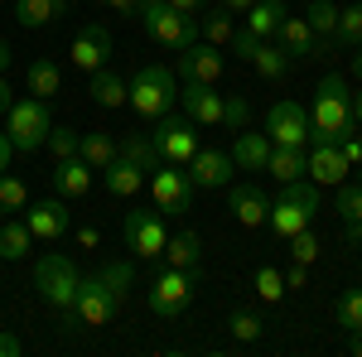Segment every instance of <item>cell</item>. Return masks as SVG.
<instances>
[{"label":"cell","mask_w":362,"mask_h":357,"mask_svg":"<svg viewBox=\"0 0 362 357\" xmlns=\"http://www.w3.org/2000/svg\"><path fill=\"white\" fill-rule=\"evenodd\" d=\"M348 131H353V92H348V78L329 73L309 102V145H338Z\"/></svg>","instance_id":"cell-1"},{"label":"cell","mask_w":362,"mask_h":357,"mask_svg":"<svg viewBox=\"0 0 362 357\" xmlns=\"http://www.w3.org/2000/svg\"><path fill=\"white\" fill-rule=\"evenodd\" d=\"M319 208H324V189L314 184V179H290L285 189H280V198L271 203V213H266V227H271V237H280V242H290L295 232H305L309 222L319 218Z\"/></svg>","instance_id":"cell-2"},{"label":"cell","mask_w":362,"mask_h":357,"mask_svg":"<svg viewBox=\"0 0 362 357\" xmlns=\"http://www.w3.org/2000/svg\"><path fill=\"white\" fill-rule=\"evenodd\" d=\"M179 102V78H174V68L165 63H145L136 78H131V107H136L140 121H160L169 116Z\"/></svg>","instance_id":"cell-3"},{"label":"cell","mask_w":362,"mask_h":357,"mask_svg":"<svg viewBox=\"0 0 362 357\" xmlns=\"http://www.w3.org/2000/svg\"><path fill=\"white\" fill-rule=\"evenodd\" d=\"M5 131H10V140H15L20 155H39L44 140H49V131H54L49 102H44V97H15V102L5 107Z\"/></svg>","instance_id":"cell-4"},{"label":"cell","mask_w":362,"mask_h":357,"mask_svg":"<svg viewBox=\"0 0 362 357\" xmlns=\"http://www.w3.org/2000/svg\"><path fill=\"white\" fill-rule=\"evenodd\" d=\"M34 285H39L44 304H54L63 319L73 314V300H78V266H73L63 251L39 256V266H34Z\"/></svg>","instance_id":"cell-5"},{"label":"cell","mask_w":362,"mask_h":357,"mask_svg":"<svg viewBox=\"0 0 362 357\" xmlns=\"http://www.w3.org/2000/svg\"><path fill=\"white\" fill-rule=\"evenodd\" d=\"M121 237H126V247H131L136 261H155V256H165L169 227L160 218V208H131L126 222H121Z\"/></svg>","instance_id":"cell-6"},{"label":"cell","mask_w":362,"mask_h":357,"mask_svg":"<svg viewBox=\"0 0 362 357\" xmlns=\"http://www.w3.org/2000/svg\"><path fill=\"white\" fill-rule=\"evenodd\" d=\"M194 285H198V275H189V271H174V266L155 271V280H150V309L160 319H169V324L184 319L189 304H194Z\"/></svg>","instance_id":"cell-7"},{"label":"cell","mask_w":362,"mask_h":357,"mask_svg":"<svg viewBox=\"0 0 362 357\" xmlns=\"http://www.w3.org/2000/svg\"><path fill=\"white\" fill-rule=\"evenodd\" d=\"M121 304L112 300V290L102 285V275H78V300H73V314L63 319V324H83V329H107L112 324V314Z\"/></svg>","instance_id":"cell-8"},{"label":"cell","mask_w":362,"mask_h":357,"mask_svg":"<svg viewBox=\"0 0 362 357\" xmlns=\"http://www.w3.org/2000/svg\"><path fill=\"white\" fill-rule=\"evenodd\" d=\"M140 25H145V34L160 44V49H189L198 39V15H179L174 5H155V10H145L140 15Z\"/></svg>","instance_id":"cell-9"},{"label":"cell","mask_w":362,"mask_h":357,"mask_svg":"<svg viewBox=\"0 0 362 357\" xmlns=\"http://www.w3.org/2000/svg\"><path fill=\"white\" fill-rule=\"evenodd\" d=\"M155 150H160V160L165 165H179V169H189V160L198 155V131H194V121L189 116H160L155 121Z\"/></svg>","instance_id":"cell-10"},{"label":"cell","mask_w":362,"mask_h":357,"mask_svg":"<svg viewBox=\"0 0 362 357\" xmlns=\"http://www.w3.org/2000/svg\"><path fill=\"white\" fill-rule=\"evenodd\" d=\"M227 73V58L218 44H208V39H194L189 49H179V58H174V78L179 83H208L218 87Z\"/></svg>","instance_id":"cell-11"},{"label":"cell","mask_w":362,"mask_h":357,"mask_svg":"<svg viewBox=\"0 0 362 357\" xmlns=\"http://www.w3.org/2000/svg\"><path fill=\"white\" fill-rule=\"evenodd\" d=\"M150 189H155V208L169 213V218H179V213L194 208V179H189V169H179V165L150 169Z\"/></svg>","instance_id":"cell-12"},{"label":"cell","mask_w":362,"mask_h":357,"mask_svg":"<svg viewBox=\"0 0 362 357\" xmlns=\"http://www.w3.org/2000/svg\"><path fill=\"white\" fill-rule=\"evenodd\" d=\"M266 136H271V145L309 150V111L300 102H276L266 111Z\"/></svg>","instance_id":"cell-13"},{"label":"cell","mask_w":362,"mask_h":357,"mask_svg":"<svg viewBox=\"0 0 362 357\" xmlns=\"http://www.w3.org/2000/svg\"><path fill=\"white\" fill-rule=\"evenodd\" d=\"M25 227L34 242H58L73 232V218H68V198H39V203H25Z\"/></svg>","instance_id":"cell-14"},{"label":"cell","mask_w":362,"mask_h":357,"mask_svg":"<svg viewBox=\"0 0 362 357\" xmlns=\"http://www.w3.org/2000/svg\"><path fill=\"white\" fill-rule=\"evenodd\" d=\"M145 179H150L145 160H136V155H131L126 145L116 150L112 165L102 169V184H107V193H112V198H121V203H126V198H136V193L145 189Z\"/></svg>","instance_id":"cell-15"},{"label":"cell","mask_w":362,"mask_h":357,"mask_svg":"<svg viewBox=\"0 0 362 357\" xmlns=\"http://www.w3.org/2000/svg\"><path fill=\"white\" fill-rule=\"evenodd\" d=\"M68 58H73L78 73H97V68H107V63H112V34H107V25H83L78 34H73Z\"/></svg>","instance_id":"cell-16"},{"label":"cell","mask_w":362,"mask_h":357,"mask_svg":"<svg viewBox=\"0 0 362 357\" xmlns=\"http://www.w3.org/2000/svg\"><path fill=\"white\" fill-rule=\"evenodd\" d=\"M223 92L208 83H179V107H184V116L194 121V126H223Z\"/></svg>","instance_id":"cell-17"},{"label":"cell","mask_w":362,"mask_h":357,"mask_svg":"<svg viewBox=\"0 0 362 357\" xmlns=\"http://www.w3.org/2000/svg\"><path fill=\"white\" fill-rule=\"evenodd\" d=\"M305 174L319 184V189H338L348 179V160L338 145H309L305 150Z\"/></svg>","instance_id":"cell-18"},{"label":"cell","mask_w":362,"mask_h":357,"mask_svg":"<svg viewBox=\"0 0 362 357\" xmlns=\"http://www.w3.org/2000/svg\"><path fill=\"white\" fill-rule=\"evenodd\" d=\"M232 155L227 150H198L194 160H189V179H194V189H227L232 184Z\"/></svg>","instance_id":"cell-19"},{"label":"cell","mask_w":362,"mask_h":357,"mask_svg":"<svg viewBox=\"0 0 362 357\" xmlns=\"http://www.w3.org/2000/svg\"><path fill=\"white\" fill-rule=\"evenodd\" d=\"M276 44L295 58V63H300V58H324V49H319V39H314V29H309L305 15H285L280 29H276Z\"/></svg>","instance_id":"cell-20"},{"label":"cell","mask_w":362,"mask_h":357,"mask_svg":"<svg viewBox=\"0 0 362 357\" xmlns=\"http://www.w3.org/2000/svg\"><path fill=\"white\" fill-rule=\"evenodd\" d=\"M92 174H97V169L87 165L83 155L54 160V193L58 198H87V193H92Z\"/></svg>","instance_id":"cell-21"},{"label":"cell","mask_w":362,"mask_h":357,"mask_svg":"<svg viewBox=\"0 0 362 357\" xmlns=\"http://www.w3.org/2000/svg\"><path fill=\"white\" fill-rule=\"evenodd\" d=\"M63 15H73V0H15V25L20 29H49Z\"/></svg>","instance_id":"cell-22"},{"label":"cell","mask_w":362,"mask_h":357,"mask_svg":"<svg viewBox=\"0 0 362 357\" xmlns=\"http://www.w3.org/2000/svg\"><path fill=\"white\" fill-rule=\"evenodd\" d=\"M227 155H232V165H237V169H256V174H261L266 160H271V136L242 126V136L232 140V150H227Z\"/></svg>","instance_id":"cell-23"},{"label":"cell","mask_w":362,"mask_h":357,"mask_svg":"<svg viewBox=\"0 0 362 357\" xmlns=\"http://www.w3.org/2000/svg\"><path fill=\"white\" fill-rule=\"evenodd\" d=\"M87 97H92V102H97V107H126V102H131V83H126V78H121V73H116L112 63H107V68H97V73H92V87H87Z\"/></svg>","instance_id":"cell-24"},{"label":"cell","mask_w":362,"mask_h":357,"mask_svg":"<svg viewBox=\"0 0 362 357\" xmlns=\"http://www.w3.org/2000/svg\"><path fill=\"white\" fill-rule=\"evenodd\" d=\"M266 213H271V198L256 184H237L232 189V218L242 222V227H266Z\"/></svg>","instance_id":"cell-25"},{"label":"cell","mask_w":362,"mask_h":357,"mask_svg":"<svg viewBox=\"0 0 362 357\" xmlns=\"http://www.w3.org/2000/svg\"><path fill=\"white\" fill-rule=\"evenodd\" d=\"M305 20L309 29H314V39H319V49H324V58H334V29H338V5L334 0H309V10H305Z\"/></svg>","instance_id":"cell-26"},{"label":"cell","mask_w":362,"mask_h":357,"mask_svg":"<svg viewBox=\"0 0 362 357\" xmlns=\"http://www.w3.org/2000/svg\"><path fill=\"white\" fill-rule=\"evenodd\" d=\"M165 266L198 275V266H203V242H198V232H179V237H169V242H165Z\"/></svg>","instance_id":"cell-27"},{"label":"cell","mask_w":362,"mask_h":357,"mask_svg":"<svg viewBox=\"0 0 362 357\" xmlns=\"http://www.w3.org/2000/svg\"><path fill=\"white\" fill-rule=\"evenodd\" d=\"M25 87H29V97H58L63 92V68H58L54 58H34L29 63V73H25Z\"/></svg>","instance_id":"cell-28"},{"label":"cell","mask_w":362,"mask_h":357,"mask_svg":"<svg viewBox=\"0 0 362 357\" xmlns=\"http://www.w3.org/2000/svg\"><path fill=\"white\" fill-rule=\"evenodd\" d=\"M285 15H290V10H285V0H256L247 15H242V25H247L256 39H271V34L280 29V20H285Z\"/></svg>","instance_id":"cell-29"},{"label":"cell","mask_w":362,"mask_h":357,"mask_svg":"<svg viewBox=\"0 0 362 357\" xmlns=\"http://www.w3.org/2000/svg\"><path fill=\"white\" fill-rule=\"evenodd\" d=\"M29 247H34V237H29L25 218H0V261H25Z\"/></svg>","instance_id":"cell-30"},{"label":"cell","mask_w":362,"mask_h":357,"mask_svg":"<svg viewBox=\"0 0 362 357\" xmlns=\"http://www.w3.org/2000/svg\"><path fill=\"white\" fill-rule=\"evenodd\" d=\"M251 68H256L261 78H271V83H280V78H285V73L295 68V58L285 54L280 44H271V39H261V44H256V54H251Z\"/></svg>","instance_id":"cell-31"},{"label":"cell","mask_w":362,"mask_h":357,"mask_svg":"<svg viewBox=\"0 0 362 357\" xmlns=\"http://www.w3.org/2000/svg\"><path fill=\"white\" fill-rule=\"evenodd\" d=\"M116 150H121V145H116L107 131H83V140H78V155H83L92 169H107L116 160Z\"/></svg>","instance_id":"cell-32"},{"label":"cell","mask_w":362,"mask_h":357,"mask_svg":"<svg viewBox=\"0 0 362 357\" xmlns=\"http://www.w3.org/2000/svg\"><path fill=\"white\" fill-rule=\"evenodd\" d=\"M266 169H271V179H280V184H290V179H305V150L271 145V160H266Z\"/></svg>","instance_id":"cell-33"},{"label":"cell","mask_w":362,"mask_h":357,"mask_svg":"<svg viewBox=\"0 0 362 357\" xmlns=\"http://www.w3.org/2000/svg\"><path fill=\"white\" fill-rule=\"evenodd\" d=\"M232 34H237V25H232V15H227V10H198V39H208V44L227 49V44H232Z\"/></svg>","instance_id":"cell-34"},{"label":"cell","mask_w":362,"mask_h":357,"mask_svg":"<svg viewBox=\"0 0 362 357\" xmlns=\"http://www.w3.org/2000/svg\"><path fill=\"white\" fill-rule=\"evenodd\" d=\"M358 44H362V0L338 10V29H334V49L338 54H343V49H358Z\"/></svg>","instance_id":"cell-35"},{"label":"cell","mask_w":362,"mask_h":357,"mask_svg":"<svg viewBox=\"0 0 362 357\" xmlns=\"http://www.w3.org/2000/svg\"><path fill=\"white\" fill-rule=\"evenodd\" d=\"M102 285L112 290L116 304H126V295H131V285H136V261H112V266H102Z\"/></svg>","instance_id":"cell-36"},{"label":"cell","mask_w":362,"mask_h":357,"mask_svg":"<svg viewBox=\"0 0 362 357\" xmlns=\"http://www.w3.org/2000/svg\"><path fill=\"white\" fill-rule=\"evenodd\" d=\"M334 319L343 324V333H362V285H348L334 304Z\"/></svg>","instance_id":"cell-37"},{"label":"cell","mask_w":362,"mask_h":357,"mask_svg":"<svg viewBox=\"0 0 362 357\" xmlns=\"http://www.w3.org/2000/svg\"><path fill=\"white\" fill-rule=\"evenodd\" d=\"M251 290H256V300H261V304H280V300H285V275H280L276 266H256Z\"/></svg>","instance_id":"cell-38"},{"label":"cell","mask_w":362,"mask_h":357,"mask_svg":"<svg viewBox=\"0 0 362 357\" xmlns=\"http://www.w3.org/2000/svg\"><path fill=\"white\" fill-rule=\"evenodd\" d=\"M334 208H338V218H343V227L362 218V174H358V179H343V184H338Z\"/></svg>","instance_id":"cell-39"},{"label":"cell","mask_w":362,"mask_h":357,"mask_svg":"<svg viewBox=\"0 0 362 357\" xmlns=\"http://www.w3.org/2000/svg\"><path fill=\"white\" fill-rule=\"evenodd\" d=\"M25 203H29L25 179H15V174H5V169H0V218H10V213H25Z\"/></svg>","instance_id":"cell-40"},{"label":"cell","mask_w":362,"mask_h":357,"mask_svg":"<svg viewBox=\"0 0 362 357\" xmlns=\"http://www.w3.org/2000/svg\"><path fill=\"white\" fill-rule=\"evenodd\" d=\"M78 140H83V131H73V126H54L49 140H44V150H49L54 160H68V155H78Z\"/></svg>","instance_id":"cell-41"},{"label":"cell","mask_w":362,"mask_h":357,"mask_svg":"<svg viewBox=\"0 0 362 357\" xmlns=\"http://www.w3.org/2000/svg\"><path fill=\"white\" fill-rule=\"evenodd\" d=\"M227 333H232V343H256V338L266 333V324H261L256 314H247V309H237V314L227 319Z\"/></svg>","instance_id":"cell-42"},{"label":"cell","mask_w":362,"mask_h":357,"mask_svg":"<svg viewBox=\"0 0 362 357\" xmlns=\"http://www.w3.org/2000/svg\"><path fill=\"white\" fill-rule=\"evenodd\" d=\"M290 261H300V266H314V261H319V242H314V232H295V237H290Z\"/></svg>","instance_id":"cell-43"},{"label":"cell","mask_w":362,"mask_h":357,"mask_svg":"<svg viewBox=\"0 0 362 357\" xmlns=\"http://www.w3.org/2000/svg\"><path fill=\"white\" fill-rule=\"evenodd\" d=\"M247 121H251V107H247V97H242V92H232V97L223 102V126H232V131H242Z\"/></svg>","instance_id":"cell-44"},{"label":"cell","mask_w":362,"mask_h":357,"mask_svg":"<svg viewBox=\"0 0 362 357\" xmlns=\"http://www.w3.org/2000/svg\"><path fill=\"white\" fill-rule=\"evenodd\" d=\"M256 44H261V39H256V34H251V29L242 25L237 34H232V44H227V49H232V58H242V63H251V54H256Z\"/></svg>","instance_id":"cell-45"},{"label":"cell","mask_w":362,"mask_h":357,"mask_svg":"<svg viewBox=\"0 0 362 357\" xmlns=\"http://www.w3.org/2000/svg\"><path fill=\"white\" fill-rule=\"evenodd\" d=\"M338 150H343L348 169H358V165H362V131H348V136L338 140Z\"/></svg>","instance_id":"cell-46"},{"label":"cell","mask_w":362,"mask_h":357,"mask_svg":"<svg viewBox=\"0 0 362 357\" xmlns=\"http://www.w3.org/2000/svg\"><path fill=\"white\" fill-rule=\"evenodd\" d=\"M285 275V295H295V290H309V266H300V261H290V271Z\"/></svg>","instance_id":"cell-47"},{"label":"cell","mask_w":362,"mask_h":357,"mask_svg":"<svg viewBox=\"0 0 362 357\" xmlns=\"http://www.w3.org/2000/svg\"><path fill=\"white\" fill-rule=\"evenodd\" d=\"M73 242H78V251H97V247H102V232H97V227H78Z\"/></svg>","instance_id":"cell-48"},{"label":"cell","mask_w":362,"mask_h":357,"mask_svg":"<svg viewBox=\"0 0 362 357\" xmlns=\"http://www.w3.org/2000/svg\"><path fill=\"white\" fill-rule=\"evenodd\" d=\"M107 10H112L116 20H136V0H102Z\"/></svg>","instance_id":"cell-49"},{"label":"cell","mask_w":362,"mask_h":357,"mask_svg":"<svg viewBox=\"0 0 362 357\" xmlns=\"http://www.w3.org/2000/svg\"><path fill=\"white\" fill-rule=\"evenodd\" d=\"M20 353H25V343L15 333H0V357H20Z\"/></svg>","instance_id":"cell-50"},{"label":"cell","mask_w":362,"mask_h":357,"mask_svg":"<svg viewBox=\"0 0 362 357\" xmlns=\"http://www.w3.org/2000/svg\"><path fill=\"white\" fill-rule=\"evenodd\" d=\"M10 155H15V140L10 131H0V169H10Z\"/></svg>","instance_id":"cell-51"},{"label":"cell","mask_w":362,"mask_h":357,"mask_svg":"<svg viewBox=\"0 0 362 357\" xmlns=\"http://www.w3.org/2000/svg\"><path fill=\"white\" fill-rule=\"evenodd\" d=\"M165 5H174L179 15H198V10H203V0H165Z\"/></svg>","instance_id":"cell-52"},{"label":"cell","mask_w":362,"mask_h":357,"mask_svg":"<svg viewBox=\"0 0 362 357\" xmlns=\"http://www.w3.org/2000/svg\"><path fill=\"white\" fill-rule=\"evenodd\" d=\"M251 5H256V0H223V10H227V15H247Z\"/></svg>","instance_id":"cell-53"},{"label":"cell","mask_w":362,"mask_h":357,"mask_svg":"<svg viewBox=\"0 0 362 357\" xmlns=\"http://www.w3.org/2000/svg\"><path fill=\"white\" fill-rule=\"evenodd\" d=\"M343 232H348V242H353V247H362V218H358V222H348Z\"/></svg>","instance_id":"cell-54"},{"label":"cell","mask_w":362,"mask_h":357,"mask_svg":"<svg viewBox=\"0 0 362 357\" xmlns=\"http://www.w3.org/2000/svg\"><path fill=\"white\" fill-rule=\"evenodd\" d=\"M10 102H15V92H10V83H5V73H0V111L10 107Z\"/></svg>","instance_id":"cell-55"},{"label":"cell","mask_w":362,"mask_h":357,"mask_svg":"<svg viewBox=\"0 0 362 357\" xmlns=\"http://www.w3.org/2000/svg\"><path fill=\"white\" fill-rule=\"evenodd\" d=\"M353 126H362V87L353 92Z\"/></svg>","instance_id":"cell-56"},{"label":"cell","mask_w":362,"mask_h":357,"mask_svg":"<svg viewBox=\"0 0 362 357\" xmlns=\"http://www.w3.org/2000/svg\"><path fill=\"white\" fill-rule=\"evenodd\" d=\"M10 58H15V49H10V44H5V39H0V73H5V68H10Z\"/></svg>","instance_id":"cell-57"},{"label":"cell","mask_w":362,"mask_h":357,"mask_svg":"<svg viewBox=\"0 0 362 357\" xmlns=\"http://www.w3.org/2000/svg\"><path fill=\"white\" fill-rule=\"evenodd\" d=\"M348 353L362 357V333H348Z\"/></svg>","instance_id":"cell-58"},{"label":"cell","mask_w":362,"mask_h":357,"mask_svg":"<svg viewBox=\"0 0 362 357\" xmlns=\"http://www.w3.org/2000/svg\"><path fill=\"white\" fill-rule=\"evenodd\" d=\"M155 5H165V0H136V15H145V10H155Z\"/></svg>","instance_id":"cell-59"},{"label":"cell","mask_w":362,"mask_h":357,"mask_svg":"<svg viewBox=\"0 0 362 357\" xmlns=\"http://www.w3.org/2000/svg\"><path fill=\"white\" fill-rule=\"evenodd\" d=\"M353 78L362 83V44H358V58H353Z\"/></svg>","instance_id":"cell-60"},{"label":"cell","mask_w":362,"mask_h":357,"mask_svg":"<svg viewBox=\"0 0 362 357\" xmlns=\"http://www.w3.org/2000/svg\"><path fill=\"white\" fill-rule=\"evenodd\" d=\"M358 280H362V266H358Z\"/></svg>","instance_id":"cell-61"},{"label":"cell","mask_w":362,"mask_h":357,"mask_svg":"<svg viewBox=\"0 0 362 357\" xmlns=\"http://www.w3.org/2000/svg\"><path fill=\"white\" fill-rule=\"evenodd\" d=\"M358 174H362V165H358Z\"/></svg>","instance_id":"cell-62"}]
</instances>
